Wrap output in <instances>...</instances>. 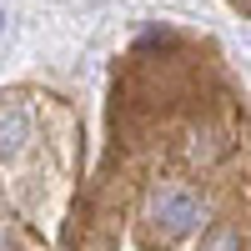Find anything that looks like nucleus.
<instances>
[{
    "instance_id": "1",
    "label": "nucleus",
    "mask_w": 251,
    "mask_h": 251,
    "mask_svg": "<svg viewBox=\"0 0 251 251\" xmlns=\"http://www.w3.org/2000/svg\"><path fill=\"white\" fill-rule=\"evenodd\" d=\"M151 221L166 236H186L201 221V201L186 191V186H161V191L151 196Z\"/></svg>"
},
{
    "instance_id": "2",
    "label": "nucleus",
    "mask_w": 251,
    "mask_h": 251,
    "mask_svg": "<svg viewBox=\"0 0 251 251\" xmlns=\"http://www.w3.org/2000/svg\"><path fill=\"white\" fill-rule=\"evenodd\" d=\"M30 141V121L20 106H0V156H15Z\"/></svg>"
},
{
    "instance_id": "3",
    "label": "nucleus",
    "mask_w": 251,
    "mask_h": 251,
    "mask_svg": "<svg viewBox=\"0 0 251 251\" xmlns=\"http://www.w3.org/2000/svg\"><path fill=\"white\" fill-rule=\"evenodd\" d=\"M201 251H241V236L231 231V226H221V231L206 236V246H201Z\"/></svg>"
},
{
    "instance_id": "4",
    "label": "nucleus",
    "mask_w": 251,
    "mask_h": 251,
    "mask_svg": "<svg viewBox=\"0 0 251 251\" xmlns=\"http://www.w3.org/2000/svg\"><path fill=\"white\" fill-rule=\"evenodd\" d=\"M0 25H5V20H0Z\"/></svg>"
}]
</instances>
